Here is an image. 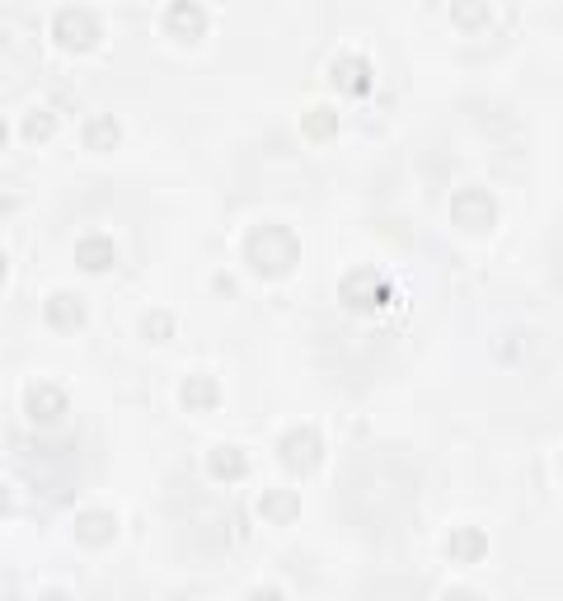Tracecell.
<instances>
[{"label": "cell", "instance_id": "cell-1", "mask_svg": "<svg viewBox=\"0 0 563 601\" xmlns=\"http://www.w3.org/2000/svg\"><path fill=\"white\" fill-rule=\"evenodd\" d=\"M244 263L259 273V278H287L291 268L301 263V240L277 226V221H263L244 235Z\"/></svg>", "mask_w": 563, "mask_h": 601}, {"label": "cell", "instance_id": "cell-2", "mask_svg": "<svg viewBox=\"0 0 563 601\" xmlns=\"http://www.w3.org/2000/svg\"><path fill=\"white\" fill-rule=\"evenodd\" d=\"M338 296L357 315H376V310H385L395 301V282L385 278L381 268H352L348 278L338 282Z\"/></svg>", "mask_w": 563, "mask_h": 601}, {"label": "cell", "instance_id": "cell-3", "mask_svg": "<svg viewBox=\"0 0 563 601\" xmlns=\"http://www.w3.org/2000/svg\"><path fill=\"white\" fill-rule=\"evenodd\" d=\"M52 38H57V47H66V52H90V47L104 38V24H99V15L85 10V5H61L57 15H52Z\"/></svg>", "mask_w": 563, "mask_h": 601}, {"label": "cell", "instance_id": "cell-4", "mask_svg": "<svg viewBox=\"0 0 563 601\" xmlns=\"http://www.w3.org/2000/svg\"><path fill=\"white\" fill-rule=\"evenodd\" d=\"M451 221H456L460 231L484 235L498 226V202H493L488 188H460L456 198H451Z\"/></svg>", "mask_w": 563, "mask_h": 601}, {"label": "cell", "instance_id": "cell-5", "mask_svg": "<svg viewBox=\"0 0 563 601\" xmlns=\"http://www.w3.org/2000/svg\"><path fill=\"white\" fill-rule=\"evenodd\" d=\"M277 461L287 465L291 475H310L324 461V442L315 428H287L277 437Z\"/></svg>", "mask_w": 563, "mask_h": 601}, {"label": "cell", "instance_id": "cell-6", "mask_svg": "<svg viewBox=\"0 0 563 601\" xmlns=\"http://www.w3.org/2000/svg\"><path fill=\"white\" fill-rule=\"evenodd\" d=\"M329 85H334L338 94L362 99V94H371V85H376V76H371V62H366V57H352V52H343V57H334V62H329Z\"/></svg>", "mask_w": 563, "mask_h": 601}, {"label": "cell", "instance_id": "cell-7", "mask_svg": "<svg viewBox=\"0 0 563 601\" xmlns=\"http://www.w3.org/2000/svg\"><path fill=\"white\" fill-rule=\"evenodd\" d=\"M165 33L169 38H179V43H198L202 33H207V10H202L198 0H169Z\"/></svg>", "mask_w": 563, "mask_h": 601}, {"label": "cell", "instance_id": "cell-8", "mask_svg": "<svg viewBox=\"0 0 563 601\" xmlns=\"http://www.w3.org/2000/svg\"><path fill=\"white\" fill-rule=\"evenodd\" d=\"M43 320L52 324V329H66V334H76L80 324H85V301L71 292H52L43 301Z\"/></svg>", "mask_w": 563, "mask_h": 601}, {"label": "cell", "instance_id": "cell-9", "mask_svg": "<svg viewBox=\"0 0 563 601\" xmlns=\"http://www.w3.org/2000/svg\"><path fill=\"white\" fill-rule=\"evenodd\" d=\"M446 555H451V564H479L488 555V536L479 526H456L446 536Z\"/></svg>", "mask_w": 563, "mask_h": 601}, {"label": "cell", "instance_id": "cell-10", "mask_svg": "<svg viewBox=\"0 0 563 601\" xmlns=\"http://www.w3.org/2000/svg\"><path fill=\"white\" fill-rule=\"evenodd\" d=\"M76 263L85 273H108V268L118 263V245H113L108 235H85L76 245Z\"/></svg>", "mask_w": 563, "mask_h": 601}, {"label": "cell", "instance_id": "cell-11", "mask_svg": "<svg viewBox=\"0 0 563 601\" xmlns=\"http://www.w3.org/2000/svg\"><path fill=\"white\" fill-rule=\"evenodd\" d=\"M179 404L188 409V414H207V409L221 404V386H216L212 376H188V381L179 386Z\"/></svg>", "mask_w": 563, "mask_h": 601}, {"label": "cell", "instance_id": "cell-12", "mask_svg": "<svg viewBox=\"0 0 563 601\" xmlns=\"http://www.w3.org/2000/svg\"><path fill=\"white\" fill-rule=\"evenodd\" d=\"M24 409H29L33 423H57V418L66 414V395H61L57 386H29Z\"/></svg>", "mask_w": 563, "mask_h": 601}, {"label": "cell", "instance_id": "cell-13", "mask_svg": "<svg viewBox=\"0 0 563 601\" xmlns=\"http://www.w3.org/2000/svg\"><path fill=\"white\" fill-rule=\"evenodd\" d=\"M259 512H263V522H273V526H287L301 517V498L291 494V489H268V494L259 498Z\"/></svg>", "mask_w": 563, "mask_h": 601}, {"label": "cell", "instance_id": "cell-14", "mask_svg": "<svg viewBox=\"0 0 563 601\" xmlns=\"http://www.w3.org/2000/svg\"><path fill=\"white\" fill-rule=\"evenodd\" d=\"M207 470H212V479H221V484H235V479L249 475V461H244L240 447H212L207 451Z\"/></svg>", "mask_w": 563, "mask_h": 601}, {"label": "cell", "instance_id": "cell-15", "mask_svg": "<svg viewBox=\"0 0 563 601\" xmlns=\"http://www.w3.org/2000/svg\"><path fill=\"white\" fill-rule=\"evenodd\" d=\"M113 536H118L113 512H80L76 517V540H85V545H108Z\"/></svg>", "mask_w": 563, "mask_h": 601}, {"label": "cell", "instance_id": "cell-16", "mask_svg": "<svg viewBox=\"0 0 563 601\" xmlns=\"http://www.w3.org/2000/svg\"><path fill=\"white\" fill-rule=\"evenodd\" d=\"M80 137H85V146H90V151H113V146L122 141V127H118V118H113V113H94Z\"/></svg>", "mask_w": 563, "mask_h": 601}, {"label": "cell", "instance_id": "cell-17", "mask_svg": "<svg viewBox=\"0 0 563 601\" xmlns=\"http://www.w3.org/2000/svg\"><path fill=\"white\" fill-rule=\"evenodd\" d=\"M301 132L310 141H329L338 132V113L334 108H310V113L301 118Z\"/></svg>", "mask_w": 563, "mask_h": 601}, {"label": "cell", "instance_id": "cell-18", "mask_svg": "<svg viewBox=\"0 0 563 601\" xmlns=\"http://www.w3.org/2000/svg\"><path fill=\"white\" fill-rule=\"evenodd\" d=\"M451 19L460 29H484L488 24V0H451Z\"/></svg>", "mask_w": 563, "mask_h": 601}, {"label": "cell", "instance_id": "cell-19", "mask_svg": "<svg viewBox=\"0 0 563 601\" xmlns=\"http://www.w3.org/2000/svg\"><path fill=\"white\" fill-rule=\"evenodd\" d=\"M52 132H57V113H47V108L24 113V137H29V141H47Z\"/></svg>", "mask_w": 563, "mask_h": 601}, {"label": "cell", "instance_id": "cell-20", "mask_svg": "<svg viewBox=\"0 0 563 601\" xmlns=\"http://www.w3.org/2000/svg\"><path fill=\"white\" fill-rule=\"evenodd\" d=\"M141 334L151 343H165L169 334H174V315H169V310H151V315L141 320Z\"/></svg>", "mask_w": 563, "mask_h": 601}, {"label": "cell", "instance_id": "cell-21", "mask_svg": "<svg viewBox=\"0 0 563 601\" xmlns=\"http://www.w3.org/2000/svg\"><path fill=\"white\" fill-rule=\"evenodd\" d=\"M559 470H563V456H559Z\"/></svg>", "mask_w": 563, "mask_h": 601}]
</instances>
